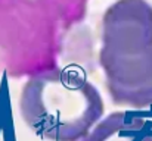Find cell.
I'll return each instance as SVG.
<instances>
[{
	"label": "cell",
	"mask_w": 152,
	"mask_h": 141,
	"mask_svg": "<svg viewBox=\"0 0 152 141\" xmlns=\"http://www.w3.org/2000/svg\"><path fill=\"white\" fill-rule=\"evenodd\" d=\"M19 112L28 128L45 141H80L99 122L105 104L84 77L52 69L22 87Z\"/></svg>",
	"instance_id": "cell-1"
},
{
	"label": "cell",
	"mask_w": 152,
	"mask_h": 141,
	"mask_svg": "<svg viewBox=\"0 0 152 141\" xmlns=\"http://www.w3.org/2000/svg\"><path fill=\"white\" fill-rule=\"evenodd\" d=\"M99 63L115 104L132 109L152 106V48L127 56L99 54Z\"/></svg>",
	"instance_id": "cell-3"
},
{
	"label": "cell",
	"mask_w": 152,
	"mask_h": 141,
	"mask_svg": "<svg viewBox=\"0 0 152 141\" xmlns=\"http://www.w3.org/2000/svg\"><path fill=\"white\" fill-rule=\"evenodd\" d=\"M80 141H152V129L142 116L114 112L101 119Z\"/></svg>",
	"instance_id": "cell-4"
},
{
	"label": "cell",
	"mask_w": 152,
	"mask_h": 141,
	"mask_svg": "<svg viewBox=\"0 0 152 141\" xmlns=\"http://www.w3.org/2000/svg\"><path fill=\"white\" fill-rule=\"evenodd\" d=\"M152 48V6L146 0H117L103 13V56L137 54Z\"/></svg>",
	"instance_id": "cell-2"
}]
</instances>
